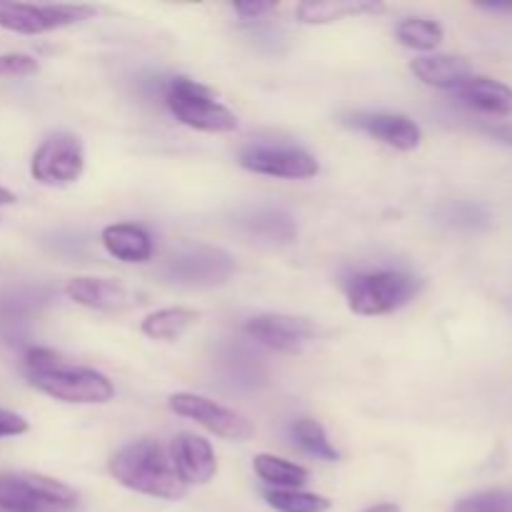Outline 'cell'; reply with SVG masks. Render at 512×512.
<instances>
[{"instance_id":"6da1fadb","label":"cell","mask_w":512,"mask_h":512,"mask_svg":"<svg viewBox=\"0 0 512 512\" xmlns=\"http://www.w3.org/2000/svg\"><path fill=\"white\" fill-rule=\"evenodd\" d=\"M25 373L30 385L60 403L100 405L113 400L115 388L103 373L70 365L48 348H30L25 353Z\"/></svg>"},{"instance_id":"7a4b0ae2","label":"cell","mask_w":512,"mask_h":512,"mask_svg":"<svg viewBox=\"0 0 512 512\" xmlns=\"http://www.w3.org/2000/svg\"><path fill=\"white\" fill-rule=\"evenodd\" d=\"M110 475L133 493L160 500H180L188 488L175 470L173 455L155 440H135L110 458Z\"/></svg>"},{"instance_id":"3957f363","label":"cell","mask_w":512,"mask_h":512,"mask_svg":"<svg viewBox=\"0 0 512 512\" xmlns=\"http://www.w3.org/2000/svg\"><path fill=\"white\" fill-rule=\"evenodd\" d=\"M70 485L38 473H0V512H78Z\"/></svg>"},{"instance_id":"277c9868","label":"cell","mask_w":512,"mask_h":512,"mask_svg":"<svg viewBox=\"0 0 512 512\" xmlns=\"http://www.w3.org/2000/svg\"><path fill=\"white\" fill-rule=\"evenodd\" d=\"M348 308L358 315H388L408 305L423 290V280L408 270H373L348 283Z\"/></svg>"},{"instance_id":"5b68a950","label":"cell","mask_w":512,"mask_h":512,"mask_svg":"<svg viewBox=\"0 0 512 512\" xmlns=\"http://www.w3.org/2000/svg\"><path fill=\"white\" fill-rule=\"evenodd\" d=\"M165 105L183 125L203 133H233L238 118L223 103L213 98L205 85L190 78H173L163 88Z\"/></svg>"},{"instance_id":"8992f818","label":"cell","mask_w":512,"mask_h":512,"mask_svg":"<svg viewBox=\"0 0 512 512\" xmlns=\"http://www.w3.org/2000/svg\"><path fill=\"white\" fill-rule=\"evenodd\" d=\"M233 270L235 260L230 258V253L200 243L178 245L160 265V275L168 283L183 285V288H213V285L225 283Z\"/></svg>"},{"instance_id":"52a82bcc","label":"cell","mask_w":512,"mask_h":512,"mask_svg":"<svg viewBox=\"0 0 512 512\" xmlns=\"http://www.w3.org/2000/svg\"><path fill=\"white\" fill-rule=\"evenodd\" d=\"M90 15H95L90 5H30L0 0V28L18 35H43L88 20Z\"/></svg>"},{"instance_id":"ba28073f","label":"cell","mask_w":512,"mask_h":512,"mask_svg":"<svg viewBox=\"0 0 512 512\" xmlns=\"http://www.w3.org/2000/svg\"><path fill=\"white\" fill-rule=\"evenodd\" d=\"M85 150L78 135L55 133L40 143L30 160V173L43 185H70L83 175Z\"/></svg>"},{"instance_id":"9c48e42d","label":"cell","mask_w":512,"mask_h":512,"mask_svg":"<svg viewBox=\"0 0 512 512\" xmlns=\"http://www.w3.org/2000/svg\"><path fill=\"white\" fill-rule=\"evenodd\" d=\"M170 410L175 415L195 420V423L203 425L210 433L220 435V438L235 440V443H245V440H250L255 435L253 423L245 415L235 413V410L225 408V405L215 403V400L203 398V395L175 393L170 398Z\"/></svg>"},{"instance_id":"30bf717a","label":"cell","mask_w":512,"mask_h":512,"mask_svg":"<svg viewBox=\"0 0 512 512\" xmlns=\"http://www.w3.org/2000/svg\"><path fill=\"white\" fill-rule=\"evenodd\" d=\"M240 165L250 173L285 180H308L320 170L318 160L308 150L293 145H248L240 153Z\"/></svg>"},{"instance_id":"8fae6325","label":"cell","mask_w":512,"mask_h":512,"mask_svg":"<svg viewBox=\"0 0 512 512\" xmlns=\"http://www.w3.org/2000/svg\"><path fill=\"white\" fill-rule=\"evenodd\" d=\"M245 335L255 343L265 345L278 353H298L305 343L315 335L313 323L305 318H295V315H280L268 313L250 318L245 323Z\"/></svg>"},{"instance_id":"7c38bea8","label":"cell","mask_w":512,"mask_h":512,"mask_svg":"<svg viewBox=\"0 0 512 512\" xmlns=\"http://www.w3.org/2000/svg\"><path fill=\"white\" fill-rule=\"evenodd\" d=\"M345 123L373 138L383 140L385 145L398 150H415L423 140V130L408 115L398 113H355L345 118Z\"/></svg>"},{"instance_id":"4fadbf2b","label":"cell","mask_w":512,"mask_h":512,"mask_svg":"<svg viewBox=\"0 0 512 512\" xmlns=\"http://www.w3.org/2000/svg\"><path fill=\"white\" fill-rule=\"evenodd\" d=\"M65 293L73 303L90 310H100V313H120V310L130 308L135 300L123 283H115L108 278H90V275L68 280Z\"/></svg>"},{"instance_id":"5bb4252c","label":"cell","mask_w":512,"mask_h":512,"mask_svg":"<svg viewBox=\"0 0 512 512\" xmlns=\"http://www.w3.org/2000/svg\"><path fill=\"white\" fill-rule=\"evenodd\" d=\"M173 455L175 470H178L180 480L188 485H205L215 478L218 473V460H215L213 448H210L208 440L198 438V435L183 433L173 440Z\"/></svg>"},{"instance_id":"9a60e30c","label":"cell","mask_w":512,"mask_h":512,"mask_svg":"<svg viewBox=\"0 0 512 512\" xmlns=\"http://www.w3.org/2000/svg\"><path fill=\"white\" fill-rule=\"evenodd\" d=\"M455 95L460 98V103L483 115H493V118H508V115H512V88L500 83V80L488 78V75L473 73L455 90Z\"/></svg>"},{"instance_id":"2e32d148","label":"cell","mask_w":512,"mask_h":512,"mask_svg":"<svg viewBox=\"0 0 512 512\" xmlns=\"http://www.w3.org/2000/svg\"><path fill=\"white\" fill-rule=\"evenodd\" d=\"M238 225L250 238H258L260 243L270 245H288L298 235L293 215L283 208H270V205L245 210L238 218Z\"/></svg>"},{"instance_id":"e0dca14e","label":"cell","mask_w":512,"mask_h":512,"mask_svg":"<svg viewBox=\"0 0 512 512\" xmlns=\"http://www.w3.org/2000/svg\"><path fill=\"white\" fill-rule=\"evenodd\" d=\"M410 70L430 88L453 90V93L473 75V65L460 55H423L410 63Z\"/></svg>"},{"instance_id":"ac0fdd59","label":"cell","mask_w":512,"mask_h":512,"mask_svg":"<svg viewBox=\"0 0 512 512\" xmlns=\"http://www.w3.org/2000/svg\"><path fill=\"white\" fill-rule=\"evenodd\" d=\"M105 250L123 263H145L153 258V238L145 228L130 223L108 225L100 235Z\"/></svg>"},{"instance_id":"d6986e66","label":"cell","mask_w":512,"mask_h":512,"mask_svg":"<svg viewBox=\"0 0 512 512\" xmlns=\"http://www.w3.org/2000/svg\"><path fill=\"white\" fill-rule=\"evenodd\" d=\"M383 10L385 5L375 0H318V3H300L295 13L303 23L325 25L343 18H358V15H378Z\"/></svg>"},{"instance_id":"ffe728a7","label":"cell","mask_w":512,"mask_h":512,"mask_svg":"<svg viewBox=\"0 0 512 512\" xmlns=\"http://www.w3.org/2000/svg\"><path fill=\"white\" fill-rule=\"evenodd\" d=\"M253 470L273 490H298L308 483V470L275 455H255Z\"/></svg>"},{"instance_id":"44dd1931","label":"cell","mask_w":512,"mask_h":512,"mask_svg":"<svg viewBox=\"0 0 512 512\" xmlns=\"http://www.w3.org/2000/svg\"><path fill=\"white\" fill-rule=\"evenodd\" d=\"M198 320V313L188 308H165L155 310L143 320V333L153 340H163V343H173L178 340L190 325Z\"/></svg>"},{"instance_id":"7402d4cb","label":"cell","mask_w":512,"mask_h":512,"mask_svg":"<svg viewBox=\"0 0 512 512\" xmlns=\"http://www.w3.org/2000/svg\"><path fill=\"white\" fill-rule=\"evenodd\" d=\"M400 43L413 50H435L443 43V25L430 18H405L395 28Z\"/></svg>"},{"instance_id":"603a6c76","label":"cell","mask_w":512,"mask_h":512,"mask_svg":"<svg viewBox=\"0 0 512 512\" xmlns=\"http://www.w3.org/2000/svg\"><path fill=\"white\" fill-rule=\"evenodd\" d=\"M293 438L300 448L305 450L308 455L320 460H328V463H335L340 458L338 450L330 445L328 435H325L323 425L318 420H310V418H300L298 423L293 425Z\"/></svg>"},{"instance_id":"cb8c5ba5","label":"cell","mask_w":512,"mask_h":512,"mask_svg":"<svg viewBox=\"0 0 512 512\" xmlns=\"http://www.w3.org/2000/svg\"><path fill=\"white\" fill-rule=\"evenodd\" d=\"M265 500L278 512H328L330 500L323 495L303 493V490H265Z\"/></svg>"},{"instance_id":"d4e9b609","label":"cell","mask_w":512,"mask_h":512,"mask_svg":"<svg viewBox=\"0 0 512 512\" xmlns=\"http://www.w3.org/2000/svg\"><path fill=\"white\" fill-rule=\"evenodd\" d=\"M450 512H512V490L490 488L460 498Z\"/></svg>"},{"instance_id":"484cf974","label":"cell","mask_w":512,"mask_h":512,"mask_svg":"<svg viewBox=\"0 0 512 512\" xmlns=\"http://www.w3.org/2000/svg\"><path fill=\"white\" fill-rule=\"evenodd\" d=\"M443 220L460 230H483L490 225V213L483 208V205L460 200V203L445 205Z\"/></svg>"},{"instance_id":"4316f807","label":"cell","mask_w":512,"mask_h":512,"mask_svg":"<svg viewBox=\"0 0 512 512\" xmlns=\"http://www.w3.org/2000/svg\"><path fill=\"white\" fill-rule=\"evenodd\" d=\"M40 73V63L33 55L3 53L0 55V78H30Z\"/></svg>"},{"instance_id":"83f0119b","label":"cell","mask_w":512,"mask_h":512,"mask_svg":"<svg viewBox=\"0 0 512 512\" xmlns=\"http://www.w3.org/2000/svg\"><path fill=\"white\" fill-rule=\"evenodd\" d=\"M480 133L488 135L495 143L512 148V120H485V123L480 125Z\"/></svg>"},{"instance_id":"f1b7e54d","label":"cell","mask_w":512,"mask_h":512,"mask_svg":"<svg viewBox=\"0 0 512 512\" xmlns=\"http://www.w3.org/2000/svg\"><path fill=\"white\" fill-rule=\"evenodd\" d=\"M28 433V420L18 413L0 408V438H13V435Z\"/></svg>"},{"instance_id":"f546056e","label":"cell","mask_w":512,"mask_h":512,"mask_svg":"<svg viewBox=\"0 0 512 512\" xmlns=\"http://www.w3.org/2000/svg\"><path fill=\"white\" fill-rule=\"evenodd\" d=\"M273 3H260V0H250V3H235V13L243 20H258L260 15H265L268 10H273Z\"/></svg>"},{"instance_id":"4dcf8cb0","label":"cell","mask_w":512,"mask_h":512,"mask_svg":"<svg viewBox=\"0 0 512 512\" xmlns=\"http://www.w3.org/2000/svg\"><path fill=\"white\" fill-rule=\"evenodd\" d=\"M485 10H498V13H512V3H488L483 5Z\"/></svg>"},{"instance_id":"1f68e13d","label":"cell","mask_w":512,"mask_h":512,"mask_svg":"<svg viewBox=\"0 0 512 512\" xmlns=\"http://www.w3.org/2000/svg\"><path fill=\"white\" fill-rule=\"evenodd\" d=\"M15 203V193H10L8 188L0 185V205H13Z\"/></svg>"},{"instance_id":"d6a6232c","label":"cell","mask_w":512,"mask_h":512,"mask_svg":"<svg viewBox=\"0 0 512 512\" xmlns=\"http://www.w3.org/2000/svg\"><path fill=\"white\" fill-rule=\"evenodd\" d=\"M365 512H400V508L393 503H383V505H375V508H368Z\"/></svg>"}]
</instances>
